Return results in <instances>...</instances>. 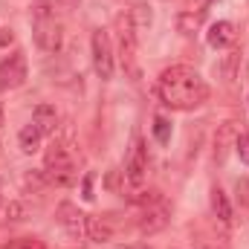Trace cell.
I'll return each instance as SVG.
<instances>
[{
	"label": "cell",
	"mask_w": 249,
	"mask_h": 249,
	"mask_svg": "<svg viewBox=\"0 0 249 249\" xmlns=\"http://www.w3.org/2000/svg\"><path fill=\"white\" fill-rule=\"evenodd\" d=\"M157 96L171 110H194L209 99V84L191 67H168L157 78Z\"/></svg>",
	"instance_id": "obj_1"
},
{
	"label": "cell",
	"mask_w": 249,
	"mask_h": 249,
	"mask_svg": "<svg viewBox=\"0 0 249 249\" xmlns=\"http://www.w3.org/2000/svg\"><path fill=\"white\" fill-rule=\"evenodd\" d=\"M116 32H119V61L122 70L130 78H139V64H136V23L124 12L116 18Z\"/></svg>",
	"instance_id": "obj_2"
},
{
	"label": "cell",
	"mask_w": 249,
	"mask_h": 249,
	"mask_svg": "<svg viewBox=\"0 0 249 249\" xmlns=\"http://www.w3.org/2000/svg\"><path fill=\"white\" fill-rule=\"evenodd\" d=\"M145 171H148V148L142 142V136H133V145L127 151V160H124V186L122 194L130 188H142L145 183Z\"/></svg>",
	"instance_id": "obj_3"
},
{
	"label": "cell",
	"mask_w": 249,
	"mask_h": 249,
	"mask_svg": "<svg viewBox=\"0 0 249 249\" xmlns=\"http://www.w3.org/2000/svg\"><path fill=\"white\" fill-rule=\"evenodd\" d=\"M90 47H93V67L99 72L102 81H110L113 78V47H110V35L105 29H96L93 38H90Z\"/></svg>",
	"instance_id": "obj_4"
},
{
	"label": "cell",
	"mask_w": 249,
	"mask_h": 249,
	"mask_svg": "<svg viewBox=\"0 0 249 249\" xmlns=\"http://www.w3.org/2000/svg\"><path fill=\"white\" fill-rule=\"evenodd\" d=\"M168 217H171V206H168L165 197H162L160 203H151V206L142 209L136 226H139L142 235H157V232H162V229L168 226Z\"/></svg>",
	"instance_id": "obj_5"
},
{
	"label": "cell",
	"mask_w": 249,
	"mask_h": 249,
	"mask_svg": "<svg viewBox=\"0 0 249 249\" xmlns=\"http://www.w3.org/2000/svg\"><path fill=\"white\" fill-rule=\"evenodd\" d=\"M26 55L18 50L12 55H6L3 64H0V90H15L26 81Z\"/></svg>",
	"instance_id": "obj_6"
},
{
	"label": "cell",
	"mask_w": 249,
	"mask_h": 249,
	"mask_svg": "<svg viewBox=\"0 0 249 249\" xmlns=\"http://www.w3.org/2000/svg\"><path fill=\"white\" fill-rule=\"evenodd\" d=\"M55 217H58V223H61L64 229H67V235L70 238H84V220H87V214L84 212H78V206L75 203H70V200H61L58 203V209H55Z\"/></svg>",
	"instance_id": "obj_7"
},
{
	"label": "cell",
	"mask_w": 249,
	"mask_h": 249,
	"mask_svg": "<svg viewBox=\"0 0 249 249\" xmlns=\"http://www.w3.org/2000/svg\"><path fill=\"white\" fill-rule=\"evenodd\" d=\"M61 23L55 20V18H44V20H35V41H38V47L41 50H47V53H58L61 50Z\"/></svg>",
	"instance_id": "obj_8"
},
{
	"label": "cell",
	"mask_w": 249,
	"mask_h": 249,
	"mask_svg": "<svg viewBox=\"0 0 249 249\" xmlns=\"http://www.w3.org/2000/svg\"><path fill=\"white\" fill-rule=\"evenodd\" d=\"M238 136H241L238 122H223V124H217V130H214V162H223V160L229 157V151L235 148Z\"/></svg>",
	"instance_id": "obj_9"
},
{
	"label": "cell",
	"mask_w": 249,
	"mask_h": 249,
	"mask_svg": "<svg viewBox=\"0 0 249 249\" xmlns=\"http://www.w3.org/2000/svg\"><path fill=\"white\" fill-rule=\"evenodd\" d=\"M206 41H209V47H214V50L232 47V44H235V23H229V20H217V23H212Z\"/></svg>",
	"instance_id": "obj_10"
},
{
	"label": "cell",
	"mask_w": 249,
	"mask_h": 249,
	"mask_svg": "<svg viewBox=\"0 0 249 249\" xmlns=\"http://www.w3.org/2000/svg\"><path fill=\"white\" fill-rule=\"evenodd\" d=\"M32 122L41 127L44 136H50V133L55 136V133H58V113H55L53 105H38L35 113H32Z\"/></svg>",
	"instance_id": "obj_11"
},
{
	"label": "cell",
	"mask_w": 249,
	"mask_h": 249,
	"mask_svg": "<svg viewBox=\"0 0 249 249\" xmlns=\"http://www.w3.org/2000/svg\"><path fill=\"white\" fill-rule=\"evenodd\" d=\"M212 212H214V217H217L223 226H232V203H229L226 191L220 186L212 188Z\"/></svg>",
	"instance_id": "obj_12"
},
{
	"label": "cell",
	"mask_w": 249,
	"mask_h": 249,
	"mask_svg": "<svg viewBox=\"0 0 249 249\" xmlns=\"http://www.w3.org/2000/svg\"><path fill=\"white\" fill-rule=\"evenodd\" d=\"M41 139H44V133H41V127L35 122H29L20 133H18V145H20L23 154H35V151L41 148Z\"/></svg>",
	"instance_id": "obj_13"
},
{
	"label": "cell",
	"mask_w": 249,
	"mask_h": 249,
	"mask_svg": "<svg viewBox=\"0 0 249 249\" xmlns=\"http://www.w3.org/2000/svg\"><path fill=\"white\" fill-rule=\"evenodd\" d=\"M84 235H87L90 241H96V244H105V241L113 238V229H110L102 217H90V214H87V220H84Z\"/></svg>",
	"instance_id": "obj_14"
},
{
	"label": "cell",
	"mask_w": 249,
	"mask_h": 249,
	"mask_svg": "<svg viewBox=\"0 0 249 249\" xmlns=\"http://www.w3.org/2000/svg\"><path fill=\"white\" fill-rule=\"evenodd\" d=\"M44 174H47V183H53V186H72L75 183V165H67V168H53V171H47L44 168Z\"/></svg>",
	"instance_id": "obj_15"
},
{
	"label": "cell",
	"mask_w": 249,
	"mask_h": 249,
	"mask_svg": "<svg viewBox=\"0 0 249 249\" xmlns=\"http://www.w3.org/2000/svg\"><path fill=\"white\" fill-rule=\"evenodd\" d=\"M203 18H206V12H194V9H191V12H180V15H177V29L186 32V35H191V32L200 29Z\"/></svg>",
	"instance_id": "obj_16"
},
{
	"label": "cell",
	"mask_w": 249,
	"mask_h": 249,
	"mask_svg": "<svg viewBox=\"0 0 249 249\" xmlns=\"http://www.w3.org/2000/svg\"><path fill=\"white\" fill-rule=\"evenodd\" d=\"M154 136H157L160 145H168V142H171V122L162 119V116H157V119H154Z\"/></svg>",
	"instance_id": "obj_17"
},
{
	"label": "cell",
	"mask_w": 249,
	"mask_h": 249,
	"mask_svg": "<svg viewBox=\"0 0 249 249\" xmlns=\"http://www.w3.org/2000/svg\"><path fill=\"white\" fill-rule=\"evenodd\" d=\"M238 61H241V53H238V50H232V53L223 58V64H220V75H223L226 81L235 78V67H238Z\"/></svg>",
	"instance_id": "obj_18"
},
{
	"label": "cell",
	"mask_w": 249,
	"mask_h": 249,
	"mask_svg": "<svg viewBox=\"0 0 249 249\" xmlns=\"http://www.w3.org/2000/svg\"><path fill=\"white\" fill-rule=\"evenodd\" d=\"M127 15H130V20L136 23V29H139V26H148V23H151V12H148V6H145V3H136V6H133V9H130Z\"/></svg>",
	"instance_id": "obj_19"
},
{
	"label": "cell",
	"mask_w": 249,
	"mask_h": 249,
	"mask_svg": "<svg viewBox=\"0 0 249 249\" xmlns=\"http://www.w3.org/2000/svg\"><path fill=\"white\" fill-rule=\"evenodd\" d=\"M93 183H96V174H93V171H87V174H84V180H81V197H84L87 203L96 197V194H93Z\"/></svg>",
	"instance_id": "obj_20"
},
{
	"label": "cell",
	"mask_w": 249,
	"mask_h": 249,
	"mask_svg": "<svg viewBox=\"0 0 249 249\" xmlns=\"http://www.w3.org/2000/svg\"><path fill=\"white\" fill-rule=\"evenodd\" d=\"M235 151H238L241 162H247V165H249V133H241V136H238V142H235Z\"/></svg>",
	"instance_id": "obj_21"
},
{
	"label": "cell",
	"mask_w": 249,
	"mask_h": 249,
	"mask_svg": "<svg viewBox=\"0 0 249 249\" xmlns=\"http://www.w3.org/2000/svg\"><path fill=\"white\" fill-rule=\"evenodd\" d=\"M6 214H9V220H23V217H26V206L18 203V200H12V203L6 206Z\"/></svg>",
	"instance_id": "obj_22"
},
{
	"label": "cell",
	"mask_w": 249,
	"mask_h": 249,
	"mask_svg": "<svg viewBox=\"0 0 249 249\" xmlns=\"http://www.w3.org/2000/svg\"><path fill=\"white\" fill-rule=\"evenodd\" d=\"M235 191H238V203L249 209V177H241L238 186H235Z\"/></svg>",
	"instance_id": "obj_23"
},
{
	"label": "cell",
	"mask_w": 249,
	"mask_h": 249,
	"mask_svg": "<svg viewBox=\"0 0 249 249\" xmlns=\"http://www.w3.org/2000/svg\"><path fill=\"white\" fill-rule=\"evenodd\" d=\"M15 249H47V247H44L38 238H23V241H20V244H18Z\"/></svg>",
	"instance_id": "obj_24"
},
{
	"label": "cell",
	"mask_w": 249,
	"mask_h": 249,
	"mask_svg": "<svg viewBox=\"0 0 249 249\" xmlns=\"http://www.w3.org/2000/svg\"><path fill=\"white\" fill-rule=\"evenodd\" d=\"M119 174H122V171H110V174H107V188L122 191V186H119Z\"/></svg>",
	"instance_id": "obj_25"
},
{
	"label": "cell",
	"mask_w": 249,
	"mask_h": 249,
	"mask_svg": "<svg viewBox=\"0 0 249 249\" xmlns=\"http://www.w3.org/2000/svg\"><path fill=\"white\" fill-rule=\"evenodd\" d=\"M15 41V35H12V29H0V47H9Z\"/></svg>",
	"instance_id": "obj_26"
},
{
	"label": "cell",
	"mask_w": 249,
	"mask_h": 249,
	"mask_svg": "<svg viewBox=\"0 0 249 249\" xmlns=\"http://www.w3.org/2000/svg\"><path fill=\"white\" fill-rule=\"evenodd\" d=\"M209 6H212V0H194V9H197V12H206Z\"/></svg>",
	"instance_id": "obj_27"
},
{
	"label": "cell",
	"mask_w": 249,
	"mask_h": 249,
	"mask_svg": "<svg viewBox=\"0 0 249 249\" xmlns=\"http://www.w3.org/2000/svg\"><path fill=\"white\" fill-rule=\"evenodd\" d=\"M0 127H3V107H0Z\"/></svg>",
	"instance_id": "obj_28"
},
{
	"label": "cell",
	"mask_w": 249,
	"mask_h": 249,
	"mask_svg": "<svg viewBox=\"0 0 249 249\" xmlns=\"http://www.w3.org/2000/svg\"><path fill=\"white\" fill-rule=\"evenodd\" d=\"M124 249H148V247H124Z\"/></svg>",
	"instance_id": "obj_29"
}]
</instances>
